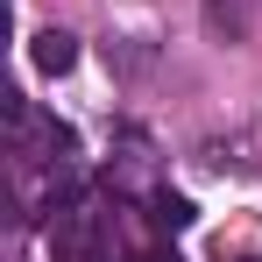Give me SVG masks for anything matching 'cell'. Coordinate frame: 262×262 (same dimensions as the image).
Returning <instances> with one entry per match:
<instances>
[{
	"label": "cell",
	"instance_id": "obj_1",
	"mask_svg": "<svg viewBox=\"0 0 262 262\" xmlns=\"http://www.w3.org/2000/svg\"><path fill=\"white\" fill-rule=\"evenodd\" d=\"M57 262H106V234H99V213L92 206H64L57 213V234H50Z\"/></svg>",
	"mask_w": 262,
	"mask_h": 262
},
{
	"label": "cell",
	"instance_id": "obj_2",
	"mask_svg": "<svg viewBox=\"0 0 262 262\" xmlns=\"http://www.w3.org/2000/svg\"><path fill=\"white\" fill-rule=\"evenodd\" d=\"M29 57H36V71L64 78V71L78 64V36H71V29H36V36H29Z\"/></svg>",
	"mask_w": 262,
	"mask_h": 262
},
{
	"label": "cell",
	"instance_id": "obj_3",
	"mask_svg": "<svg viewBox=\"0 0 262 262\" xmlns=\"http://www.w3.org/2000/svg\"><path fill=\"white\" fill-rule=\"evenodd\" d=\"M206 29H213L220 43H241V36H248V14H241V0H206Z\"/></svg>",
	"mask_w": 262,
	"mask_h": 262
},
{
	"label": "cell",
	"instance_id": "obj_4",
	"mask_svg": "<svg viewBox=\"0 0 262 262\" xmlns=\"http://www.w3.org/2000/svg\"><path fill=\"white\" fill-rule=\"evenodd\" d=\"M156 227H163V234H184V227H191V199H177V191H156Z\"/></svg>",
	"mask_w": 262,
	"mask_h": 262
},
{
	"label": "cell",
	"instance_id": "obj_5",
	"mask_svg": "<svg viewBox=\"0 0 262 262\" xmlns=\"http://www.w3.org/2000/svg\"><path fill=\"white\" fill-rule=\"evenodd\" d=\"M241 262H255V255H241Z\"/></svg>",
	"mask_w": 262,
	"mask_h": 262
}]
</instances>
